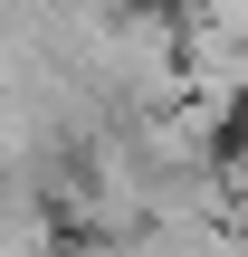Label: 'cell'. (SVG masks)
<instances>
[{
    "instance_id": "cell-1",
    "label": "cell",
    "mask_w": 248,
    "mask_h": 257,
    "mask_svg": "<svg viewBox=\"0 0 248 257\" xmlns=\"http://www.w3.org/2000/svg\"><path fill=\"white\" fill-rule=\"evenodd\" d=\"M105 257H239V229H229L220 210H182V219H143V229H124Z\"/></svg>"
},
{
    "instance_id": "cell-2",
    "label": "cell",
    "mask_w": 248,
    "mask_h": 257,
    "mask_svg": "<svg viewBox=\"0 0 248 257\" xmlns=\"http://www.w3.org/2000/svg\"><path fill=\"white\" fill-rule=\"evenodd\" d=\"M0 257H57V229L38 200H0Z\"/></svg>"
}]
</instances>
